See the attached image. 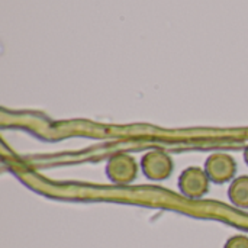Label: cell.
I'll return each instance as SVG.
<instances>
[{
  "label": "cell",
  "mask_w": 248,
  "mask_h": 248,
  "mask_svg": "<svg viewBox=\"0 0 248 248\" xmlns=\"http://www.w3.org/2000/svg\"><path fill=\"white\" fill-rule=\"evenodd\" d=\"M140 167L142 174L151 180V182H163L167 180L174 170V161L170 157V154H167L166 151L160 150V148H154L147 151L141 161H140Z\"/></svg>",
  "instance_id": "obj_1"
},
{
  "label": "cell",
  "mask_w": 248,
  "mask_h": 248,
  "mask_svg": "<svg viewBox=\"0 0 248 248\" xmlns=\"http://www.w3.org/2000/svg\"><path fill=\"white\" fill-rule=\"evenodd\" d=\"M177 186L180 193L192 201H198L205 198L211 189V180L205 171V169L190 166L185 169L177 180Z\"/></svg>",
  "instance_id": "obj_2"
},
{
  "label": "cell",
  "mask_w": 248,
  "mask_h": 248,
  "mask_svg": "<svg viewBox=\"0 0 248 248\" xmlns=\"http://www.w3.org/2000/svg\"><path fill=\"white\" fill-rule=\"evenodd\" d=\"M140 164L126 153H116L106 163V176L115 185H131L138 176Z\"/></svg>",
  "instance_id": "obj_3"
},
{
  "label": "cell",
  "mask_w": 248,
  "mask_h": 248,
  "mask_svg": "<svg viewBox=\"0 0 248 248\" xmlns=\"http://www.w3.org/2000/svg\"><path fill=\"white\" fill-rule=\"evenodd\" d=\"M205 171L212 183H231L237 174V161L231 154L214 153L205 161Z\"/></svg>",
  "instance_id": "obj_4"
},
{
  "label": "cell",
  "mask_w": 248,
  "mask_h": 248,
  "mask_svg": "<svg viewBox=\"0 0 248 248\" xmlns=\"http://www.w3.org/2000/svg\"><path fill=\"white\" fill-rule=\"evenodd\" d=\"M228 199L235 208L248 209V176H238L230 183Z\"/></svg>",
  "instance_id": "obj_5"
},
{
  "label": "cell",
  "mask_w": 248,
  "mask_h": 248,
  "mask_svg": "<svg viewBox=\"0 0 248 248\" xmlns=\"http://www.w3.org/2000/svg\"><path fill=\"white\" fill-rule=\"evenodd\" d=\"M224 248H248V237L243 234L232 235L227 240Z\"/></svg>",
  "instance_id": "obj_6"
},
{
  "label": "cell",
  "mask_w": 248,
  "mask_h": 248,
  "mask_svg": "<svg viewBox=\"0 0 248 248\" xmlns=\"http://www.w3.org/2000/svg\"><path fill=\"white\" fill-rule=\"evenodd\" d=\"M244 160H246V163H247L248 166V144L247 147H246V150H244Z\"/></svg>",
  "instance_id": "obj_7"
}]
</instances>
